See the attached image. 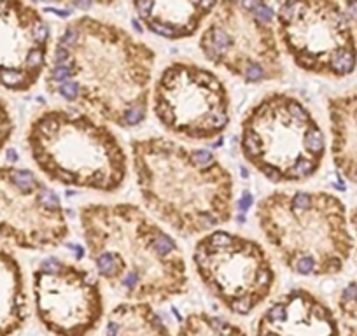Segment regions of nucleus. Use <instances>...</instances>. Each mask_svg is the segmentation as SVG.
<instances>
[{
	"instance_id": "f3484780",
	"label": "nucleus",
	"mask_w": 357,
	"mask_h": 336,
	"mask_svg": "<svg viewBox=\"0 0 357 336\" xmlns=\"http://www.w3.org/2000/svg\"><path fill=\"white\" fill-rule=\"evenodd\" d=\"M103 336H173L149 303L123 301L107 315Z\"/></svg>"
},
{
	"instance_id": "7ed1b4c3",
	"label": "nucleus",
	"mask_w": 357,
	"mask_h": 336,
	"mask_svg": "<svg viewBox=\"0 0 357 336\" xmlns=\"http://www.w3.org/2000/svg\"><path fill=\"white\" fill-rule=\"evenodd\" d=\"M144 207L181 237L215 231L235 210V181L212 151L165 137L130 142Z\"/></svg>"
},
{
	"instance_id": "0eeeda50",
	"label": "nucleus",
	"mask_w": 357,
	"mask_h": 336,
	"mask_svg": "<svg viewBox=\"0 0 357 336\" xmlns=\"http://www.w3.org/2000/svg\"><path fill=\"white\" fill-rule=\"evenodd\" d=\"M275 11L264 2H217L200 35V49L214 67L245 84L280 81L286 76L275 30Z\"/></svg>"
},
{
	"instance_id": "423d86ee",
	"label": "nucleus",
	"mask_w": 357,
	"mask_h": 336,
	"mask_svg": "<svg viewBox=\"0 0 357 336\" xmlns=\"http://www.w3.org/2000/svg\"><path fill=\"white\" fill-rule=\"evenodd\" d=\"M240 151L266 181L293 184L319 172L326 139L312 112L296 96L270 91L242 119Z\"/></svg>"
},
{
	"instance_id": "6ab92c4d",
	"label": "nucleus",
	"mask_w": 357,
	"mask_h": 336,
	"mask_svg": "<svg viewBox=\"0 0 357 336\" xmlns=\"http://www.w3.org/2000/svg\"><path fill=\"white\" fill-rule=\"evenodd\" d=\"M12 133H14V119H12L7 103L0 98V151L7 145Z\"/></svg>"
},
{
	"instance_id": "39448f33",
	"label": "nucleus",
	"mask_w": 357,
	"mask_h": 336,
	"mask_svg": "<svg viewBox=\"0 0 357 336\" xmlns=\"http://www.w3.org/2000/svg\"><path fill=\"white\" fill-rule=\"evenodd\" d=\"M256 221L266 243L294 275H335L352 249L345 208L335 194L271 191L257 201Z\"/></svg>"
},
{
	"instance_id": "f8f14e48",
	"label": "nucleus",
	"mask_w": 357,
	"mask_h": 336,
	"mask_svg": "<svg viewBox=\"0 0 357 336\" xmlns=\"http://www.w3.org/2000/svg\"><path fill=\"white\" fill-rule=\"evenodd\" d=\"M37 321L53 336H90L103 319V294L98 279L83 266L48 257L32 280Z\"/></svg>"
},
{
	"instance_id": "9d476101",
	"label": "nucleus",
	"mask_w": 357,
	"mask_h": 336,
	"mask_svg": "<svg viewBox=\"0 0 357 336\" xmlns=\"http://www.w3.org/2000/svg\"><path fill=\"white\" fill-rule=\"evenodd\" d=\"M277 37L298 68L326 77L349 76L357 49L349 16L336 2H280L275 11Z\"/></svg>"
},
{
	"instance_id": "20e7f679",
	"label": "nucleus",
	"mask_w": 357,
	"mask_h": 336,
	"mask_svg": "<svg viewBox=\"0 0 357 336\" xmlns=\"http://www.w3.org/2000/svg\"><path fill=\"white\" fill-rule=\"evenodd\" d=\"M27 147L41 174L65 188L116 193L128 154L109 125L79 109H46L30 121Z\"/></svg>"
},
{
	"instance_id": "4468645a",
	"label": "nucleus",
	"mask_w": 357,
	"mask_h": 336,
	"mask_svg": "<svg viewBox=\"0 0 357 336\" xmlns=\"http://www.w3.org/2000/svg\"><path fill=\"white\" fill-rule=\"evenodd\" d=\"M256 336H340L331 308L306 289H291L266 306Z\"/></svg>"
},
{
	"instance_id": "f03ea898",
	"label": "nucleus",
	"mask_w": 357,
	"mask_h": 336,
	"mask_svg": "<svg viewBox=\"0 0 357 336\" xmlns=\"http://www.w3.org/2000/svg\"><path fill=\"white\" fill-rule=\"evenodd\" d=\"M79 224L97 275L126 301L154 306L188 292L181 245L139 205L88 203Z\"/></svg>"
},
{
	"instance_id": "2eb2a0df",
	"label": "nucleus",
	"mask_w": 357,
	"mask_h": 336,
	"mask_svg": "<svg viewBox=\"0 0 357 336\" xmlns=\"http://www.w3.org/2000/svg\"><path fill=\"white\" fill-rule=\"evenodd\" d=\"M132 5L137 18L149 32L168 41H179L193 37L210 18L217 2L140 0Z\"/></svg>"
},
{
	"instance_id": "ddd939ff",
	"label": "nucleus",
	"mask_w": 357,
	"mask_h": 336,
	"mask_svg": "<svg viewBox=\"0 0 357 336\" xmlns=\"http://www.w3.org/2000/svg\"><path fill=\"white\" fill-rule=\"evenodd\" d=\"M51 28L39 7L28 2H0V88L30 91L49 63Z\"/></svg>"
},
{
	"instance_id": "dca6fc26",
	"label": "nucleus",
	"mask_w": 357,
	"mask_h": 336,
	"mask_svg": "<svg viewBox=\"0 0 357 336\" xmlns=\"http://www.w3.org/2000/svg\"><path fill=\"white\" fill-rule=\"evenodd\" d=\"M30 317L25 273L18 257L0 247V336H16Z\"/></svg>"
},
{
	"instance_id": "9b49d317",
	"label": "nucleus",
	"mask_w": 357,
	"mask_h": 336,
	"mask_svg": "<svg viewBox=\"0 0 357 336\" xmlns=\"http://www.w3.org/2000/svg\"><path fill=\"white\" fill-rule=\"evenodd\" d=\"M68 235L70 228L56 191L28 168L0 166V243L48 250L63 245Z\"/></svg>"
},
{
	"instance_id": "f257e3e1",
	"label": "nucleus",
	"mask_w": 357,
	"mask_h": 336,
	"mask_svg": "<svg viewBox=\"0 0 357 336\" xmlns=\"http://www.w3.org/2000/svg\"><path fill=\"white\" fill-rule=\"evenodd\" d=\"M156 53L126 28L83 14L61 28L48 63V93L117 128L147 119Z\"/></svg>"
},
{
	"instance_id": "6e6552de",
	"label": "nucleus",
	"mask_w": 357,
	"mask_h": 336,
	"mask_svg": "<svg viewBox=\"0 0 357 336\" xmlns=\"http://www.w3.org/2000/svg\"><path fill=\"white\" fill-rule=\"evenodd\" d=\"M193 263L208 292L235 315H249L271 294L277 280L273 263L259 242L215 230L203 235Z\"/></svg>"
},
{
	"instance_id": "1a4fd4ad",
	"label": "nucleus",
	"mask_w": 357,
	"mask_h": 336,
	"mask_svg": "<svg viewBox=\"0 0 357 336\" xmlns=\"http://www.w3.org/2000/svg\"><path fill=\"white\" fill-rule=\"evenodd\" d=\"M153 112L165 132L193 142L221 137L231 119L224 81L193 61H173L153 86Z\"/></svg>"
},
{
	"instance_id": "a211bd4d",
	"label": "nucleus",
	"mask_w": 357,
	"mask_h": 336,
	"mask_svg": "<svg viewBox=\"0 0 357 336\" xmlns=\"http://www.w3.org/2000/svg\"><path fill=\"white\" fill-rule=\"evenodd\" d=\"M177 336H249L235 322L207 312H193L182 319Z\"/></svg>"
}]
</instances>
